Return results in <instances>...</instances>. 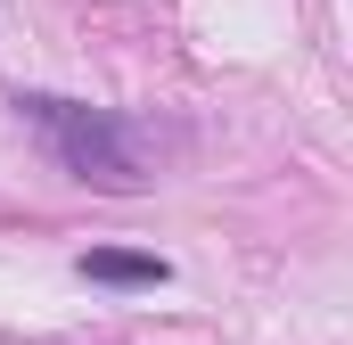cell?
<instances>
[{
  "label": "cell",
  "mask_w": 353,
  "mask_h": 345,
  "mask_svg": "<svg viewBox=\"0 0 353 345\" xmlns=\"http://www.w3.org/2000/svg\"><path fill=\"white\" fill-rule=\"evenodd\" d=\"M74 271L99 279V288H165V279H173V263H165V255H140V247H90Z\"/></svg>",
  "instance_id": "cell-2"
},
{
  "label": "cell",
  "mask_w": 353,
  "mask_h": 345,
  "mask_svg": "<svg viewBox=\"0 0 353 345\" xmlns=\"http://www.w3.org/2000/svg\"><path fill=\"white\" fill-rule=\"evenodd\" d=\"M17 115L50 140V157L90 181V189H115V197H132L140 181H148V148H140V132L123 124V115H107V107H83V99H58V90H17Z\"/></svg>",
  "instance_id": "cell-1"
}]
</instances>
